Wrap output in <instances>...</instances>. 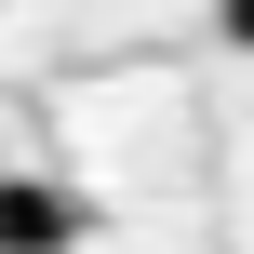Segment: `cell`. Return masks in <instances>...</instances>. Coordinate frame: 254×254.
I'll return each instance as SVG.
<instances>
[{"instance_id":"1","label":"cell","mask_w":254,"mask_h":254,"mask_svg":"<svg viewBox=\"0 0 254 254\" xmlns=\"http://www.w3.org/2000/svg\"><path fill=\"white\" fill-rule=\"evenodd\" d=\"M67 241H80V201L40 174H0V254H67Z\"/></svg>"},{"instance_id":"2","label":"cell","mask_w":254,"mask_h":254,"mask_svg":"<svg viewBox=\"0 0 254 254\" xmlns=\"http://www.w3.org/2000/svg\"><path fill=\"white\" fill-rule=\"evenodd\" d=\"M214 27H228V40H241V54H254V0H214Z\"/></svg>"}]
</instances>
